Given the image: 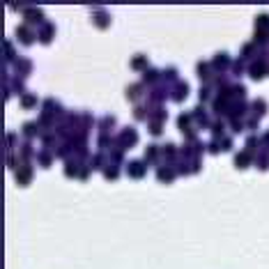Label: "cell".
Masks as SVG:
<instances>
[{
    "label": "cell",
    "mask_w": 269,
    "mask_h": 269,
    "mask_svg": "<svg viewBox=\"0 0 269 269\" xmlns=\"http://www.w3.org/2000/svg\"><path fill=\"white\" fill-rule=\"evenodd\" d=\"M136 141H138L136 129H124V131L120 134V143H122V147H134Z\"/></svg>",
    "instance_id": "cell-1"
},
{
    "label": "cell",
    "mask_w": 269,
    "mask_h": 269,
    "mask_svg": "<svg viewBox=\"0 0 269 269\" xmlns=\"http://www.w3.org/2000/svg\"><path fill=\"white\" fill-rule=\"evenodd\" d=\"M127 172L131 177H143V175H145V164H143V161H129Z\"/></svg>",
    "instance_id": "cell-2"
},
{
    "label": "cell",
    "mask_w": 269,
    "mask_h": 269,
    "mask_svg": "<svg viewBox=\"0 0 269 269\" xmlns=\"http://www.w3.org/2000/svg\"><path fill=\"white\" fill-rule=\"evenodd\" d=\"M19 39H21L23 44H30V42H35V37H30V32H28V28H25V25H21V28H19Z\"/></svg>",
    "instance_id": "cell-3"
},
{
    "label": "cell",
    "mask_w": 269,
    "mask_h": 269,
    "mask_svg": "<svg viewBox=\"0 0 269 269\" xmlns=\"http://www.w3.org/2000/svg\"><path fill=\"white\" fill-rule=\"evenodd\" d=\"M262 69H265V67H262L260 62H258V65H251V69H248V72H251V78L260 81V78H262Z\"/></svg>",
    "instance_id": "cell-4"
},
{
    "label": "cell",
    "mask_w": 269,
    "mask_h": 269,
    "mask_svg": "<svg viewBox=\"0 0 269 269\" xmlns=\"http://www.w3.org/2000/svg\"><path fill=\"white\" fill-rule=\"evenodd\" d=\"M187 83H179V85H177V92H175V97H172V99H175V101H179V99H184V97H187Z\"/></svg>",
    "instance_id": "cell-5"
},
{
    "label": "cell",
    "mask_w": 269,
    "mask_h": 269,
    "mask_svg": "<svg viewBox=\"0 0 269 269\" xmlns=\"http://www.w3.org/2000/svg\"><path fill=\"white\" fill-rule=\"evenodd\" d=\"M53 32H55V28H53V25H49V23H46V28L42 30V42H49V39H51V35Z\"/></svg>",
    "instance_id": "cell-6"
},
{
    "label": "cell",
    "mask_w": 269,
    "mask_h": 269,
    "mask_svg": "<svg viewBox=\"0 0 269 269\" xmlns=\"http://www.w3.org/2000/svg\"><path fill=\"white\" fill-rule=\"evenodd\" d=\"M157 175H159V179H166V182H168V179H172V171H168V168H159Z\"/></svg>",
    "instance_id": "cell-7"
},
{
    "label": "cell",
    "mask_w": 269,
    "mask_h": 269,
    "mask_svg": "<svg viewBox=\"0 0 269 269\" xmlns=\"http://www.w3.org/2000/svg\"><path fill=\"white\" fill-rule=\"evenodd\" d=\"M16 177H19V182H21V184H25V179L30 177V166H25L21 172H16Z\"/></svg>",
    "instance_id": "cell-8"
},
{
    "label": "cell",
    "mask_w": 269,
    "mask_h": 269,
    "mask_svg": "<svg viewBox=\"0 0 269 269\" xmlns=\"http://www.w3.org/2000/svg\"><path fill=\"white\" fill-rule=\"evenodd\" d=\"M248 152H242V154H239V157H235V161H239V166H242V168H244V166H248Z\"/></svg>",
    "instance_id": "cell-9"
},
{
    "label": "cell",
    "mask_w": 269,
    "mask_h": 269,
    "mask_svg": "<svg viewBox=\"0 0 269 269\" xmlns=\"http://www.w3.org/2000/svg\"><path fill=\"white\" fill-rule=\"evenodd\" d=\"M23 131H25V136H32V134H37V124H32V122H28V124H23Z\"/></svg>",
    "instance_id": "cell-10"
},
{
    "label": "cell",
    "mask_w": 269,
    "mask_h": 269,
    "mask_svg": "<svg viewBox=\"0 0 269 269\" xmlns=\"http://www.w3.org/2000/svg\"><path fill=\"white\" fill-rule=\"evenodd\" d=\"M23 106H25V108H28V106H32V104H37V99L32 97V95H25V97H23V101H21Z\"/></svg>",
    "instance_id": "cell-11"
},
{
    "label": "cell",
    "mask_w": 269,
    "mask_h": 269,
    "mask_svg": "<svg viewBox=\"0 0 269 269\" xmlns=\"http://www.w3.org/2000/svg\"><path fill=\"white\" fill-rule=\"evenodd\" d=\"M145 62H147V60H145V58H134V62H131V65H134V67L138 69V67H143Z\"/></svg>",
    "instance_id": "cell-12"
},
{
    "label": "cell",
    "mask_w": 269,
    "mask_h": 269,
    "mask_svg": "<svg viewBox=\"0 0 269 269\" xmlns=\"http://www.w3.org/2000/svg\"><path fill=\"white\" fill-rule=\"evenodd\" d=\"M265 143H267V147H269V131L265 134Z\"/></svg>",
    "instance_id": "cell-13"
}]
</instances>
